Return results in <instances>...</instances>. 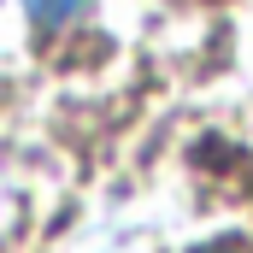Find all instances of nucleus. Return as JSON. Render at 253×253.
<instances>
[{"label":"nucleus","instance_id":"1","mask_svg":"<svg viewBox=\"0 0 253 253\" xmlns=\"http://www.w3.org/2000/svg\"><path fill=\"white\" fill-rule=\"evenodd\" d=\"M24 6H30L36 24H59V18H71V12L83 6V0H24Z\"/></svg>","mask_w":253,"mask_h":253}]
</instances>
